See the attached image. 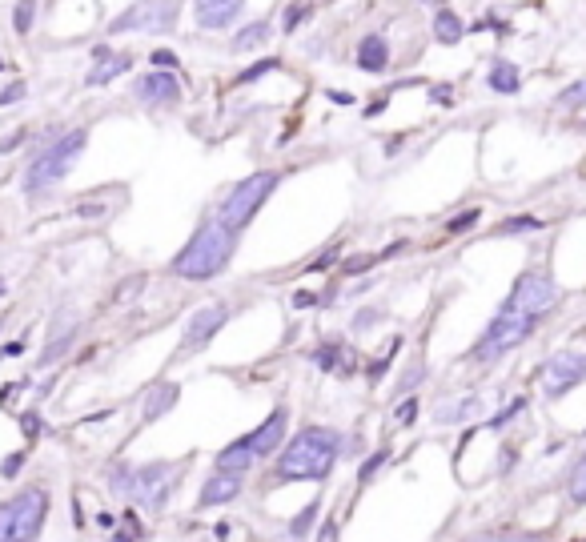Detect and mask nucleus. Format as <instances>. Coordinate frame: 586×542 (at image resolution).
Wrapping results in <instances>:
<instances>
[{
    "instance_id": "f257e3e1",
    "label": "nucleus",
    "mask_w": 586,
    "mask_h": 542,
    "mask_svg": "<svg viewBox=\"0 0 586 542\" xmlns=\"http://www.w3.org/2000/svg\"><path fill=\"white\" fill-rule=\"evenodd\" d=\"M342 458V434L334 426H306L293 434L273 462L277 482H322Z\"/></svg>"
},
{
    "instance_id": "f03ea898",
    "label": "nucleus",
    "mask_w": 586,
    "mask_h": 542,
    "mask_svg": "<svg viewBox=\"0 0 586 542\" xmlns=\"http://www.w3.org/2000/svg\"><path fill=\"white\" fill-rule=\"evenodd\" d=\"M189 462H193V454H189V458H177V462L157 458V462H141V466L117 462V466L109 470V490H113L117 498L133 502V506L161 510V506L169 502V494L177 490V478H181V470H185Z\"/></svg>"
},
{
    "instance_id": "7ed1b4c3",
    "label": "nucleus",
    "mask_w": 586,
    "mask_h": 542,
    "mask_svg": "<svg viewBox=\"0 0 586 542\" xmlns=\"http://www.w3.org/2000/svg\"><path fill=\"white\" fill-rule=\"evenodd\" d=\"M237 249V233L221 221H205L197 225V233L177 249V257L169 261V269L185 282H209L217 274H225Z\"/></svg>"
},
{
    "instance_id": "20e7f679",
    "label": "nucleus",
    "mask_w": 586,
    "mask_h": 542,
    "mask_svg": "<svg viewBox=\"0 0 586 542\" xmlns=\"http://www.w3.org/2000/svg\"><path fill=\"white\" fill-rule=\"evenodd\" d=\"M85 145H89V129H69V133H61V137H53V141L29 161V169H25V197L37 201V197H45L49 189H57V185L77 169Z\"/></svg>"
},
{
    "instance_id": "39448f33",
    "label": "nucleus",
    "mask_w": 586,
    "mask_h": 542,
    "mask_svg": "<svg viewBox=\"0 0 586 542\" xmlns=\"http://www.w3.org/2000/svg\"><path fill=\"white\" fill-rule=\"evenodd\" d=\"M53 498L45 486H25L0 502V542H37L49 522Z\"/></svg>"
},
{
    "instance_id": "423d86ee",
    "label": "nucleus",
    "mask_w": 586,
    "mask_h": 542,
    "mask_svg": "<svg viewBox=\"0 0 586 542\" xmlns=\"http://www.w3.org/2000/svg\"><path fill=\"white\" fill-rule=\"evenodd\" d=\"M534 326H538V314H530V310H522V306H514L510 298L502 302V310L494 314V322L486 326V334L478 338V346L470 350V358L474 362H498L502 354H510L514 346H522L530 334H534Z\"/></svg>"
},
{
    "instance_id": "0eeeda50",
    "label": "nucleus",
    "mask_w": 586,
    "mask_h": 542,
    "mask_svg": "<svg viewBox=\"0 0 586 542\" xmlns=\"http://www.w3.org/2000/svg\"><path fill=\"white\" fill-rule=\"evenodd\" d=\"M277 173L273 169H257V173H249L245 181H237L233 185V193L221 201V209H217V221L221 225H229L233 233H241L253 217H257V209L269 201V193L277 189Z\"/></svg>"
},
{
    "instance_id": "6e6552de",
    "label": "nucleus",
    "mask_w": 586,
    "mask_h": 542,
    "mask_svg": "<svg viewBox=\"0 0 586 542\" xmlns=\"http://www.w3.org/2000/svg\"><path fill=\"white\" fill-rule=\"evenodd\" d=\"M177 25V0H137L133 9H125L121 17H113L109 33H173Z\"/></svg>"
},
{
    "instance_id": "1a4fd4ad",
    "label": "nucleus",
    "mask_w": 586,
    "mask_h": 542,
    "mask_svg": "<svg viewBox=\"0 0 586 542\" xmlns=\"http://www.w3.org/2000/svg\"><path fill=\"white\" fill-rule=\"evenodd\" d=\"M582 378H586V354H578V350H562V354H554L542 366V390H546V398H562Z\"/></svg>"
},
{
    "instance_id": "9d476101",
    "label": "nucleus",
    "mask_w": 586,
    "mask_h": 542,
    "mask_svg": "<svg viewBox=\"0 0 586 542\" xmlns=\"http://www.w3.org/2000/svg\"><path fill=\"white\" fill-rule=\"evenodd\" d=\"M225 322H229V306H221V302H213V306H201L189 322H185V334H181V354H197V350H205L221 330H225Z\"/></svg>"
},
{
    "instance_id": "9b49d317",
    "label": "nucleus",
    "mask_w": 586,
    "mask_h": 542,
    "mask_svg": "<svg viewBox=\"0 0 586 542\" xmlns=\"http://www.w3.org/2000/svg\"><path fill=\"white\" fill-rule=\"evenodd\" d=\"M133 97L141 105H177L181 101V81L165 69H149L145 77L133 81Z\"/></svg>"
},
{
    "instance_id": "f8f14e48",
    "label": "nucleus",
    "mask_w": 586,
    "mask_h": 542,
    "mask_svg": "<svg viewBox=\"0 0 586 542\" xmlns=\"http://www.w3.org/2000/svg\"><path fill=\"white\" fill-rule=\"evenodd\" d=\"M241 13H245V0H193V17L209 33H221V29L237 25Z\"/></svg>"
},
{
    "instance_id": "ddd939ff",
    "label": "nucleus",
    "mask_w": 586,
    "mask_h": 542,
    "mask_svg": "<svg viewBox=\"0 0 586 542\" xmlns=\"http://www.w3.org/2000/svg\"><path fill=\"white\" fill-rule=\"evenodd\" d=\"M77 334H81V322H77V314H73V310L57 314V318H53V330H49V342H45V354H41V366H57V362H61V358L73 350Z\"/></svg>"
},
{
    "instance_id": "4468645a",
    "label": "nucleus",
    "mask_w": 586,
    "mask_h": 542,
    "mask_svg": "<svg viewBox=\"0 0 586 542\" xmlns=\"http://www.w3.org/2000/svg\"><path fill=\"white\" fill-rule=\"evenodd\" d=\"M285 426H289V410L277 406V410H273L253 434H245L249 446H253V454H257V458H273V454L285 446Z\"/></svg>"
},
{
    "instance_id": "2eb2a0df",
    "label": "nucleus",
    "mask_w": 586,
    "mask_h": 542,
    "mask_svg": "<svg viewBox=\"0 0 586 542\" xmlns=\"http://www.w3.org/2000/svg\"><path fill=\"white\" fill-rule=\"evenodd\" d=\"M354 61H358V69H362V73H370V77H382V73L390 69V41H386L382 33H366V37L358 41V53H354Z\"/></svg>"
},
{
    "instance_id": "dca6fc26",
    "label": "nucleus",
    "mask_w": 586,
    "mask_h": 542,
    "mask_svg": "<svg viewBox=\"0 0 586 542\" xmlns=\"http://www.w3.org/2000/svg\"><path fill=\"white\" fill-rule=\"evenodd\" d=\"M241 478L245 474H229V470H217L213 478H205L201 486V506H225L241 494Z\"/></svg>"
},
{
    "instance_id": "f3484780",
    "label": "nucleus",
    "mask_w": 586,
    "mask_h": 542,
    "mask_svg": "<svg viewBox=\"0 0 586 542\" xmlns=\"http://www.w3.org/2000/svg\"><path fill=\"white\" fill-rule=\"evenodd\" d=\"M129 69H133V57H129V53H109V57L93 61V69L85 73V85H89V89L113 85V81H117V77H125Z\"/></svg>"
},
{
    "instance_id": "a211bd4d",
    "label": "nucleus",
    "mask_w": 586,
    "mask_h": 542,
    "mask_svg": "<svg viewBox=\"0 0 586 542\" xmlns=\"http://www.w3.org/2000/svg\"><path fill=\"white\" fill-rule=\"evenodd\" d=\"M177 398H181V386H177V382H161V386H153V390L145 394V410H141V418H145V422L165 418V414L177 406Z\"/></svg>"
},
{
    "instance_id": "6ab92c4d",
    "label": "nucleus",
    "mask_w": 586,
    "mask_h": 542,
    "mask_svg": "<svg viewBox=\"0 0 586 542\" xmlns=\"http://www.w3.org/2000/svg\"><path fill=\"white\" fill-rule=\"evenodd\" d=\"M253 462H257V454H253L249 438H237V442H229V446H225V450L213 458V466H217V470H229V474H245Z\"/></svg>"
},
{
    "instance_id": "aec40b11",
    "label": "nucleus",
    "mask_w": 586,
    "mask_h": 542,
    "mask_svg": "<svg viewBox=\"0 0 586 542\" xmlns=\"http://www.w3.org/2000/svg\"><path fill=\"white\" fill-rule=\"evenodd\" d=\"M474 414H482V398H478V394L458 398V402H442V406L434 410V422H438V426H454V422H466V418H474Z\"/></svg>"
},
{
    "instance_id": "412c9836",
    "label": "nucleus",
    "mask_w": 586,
    "mask_h": 542,
    "mask_svg": "<svg viewBox=\"0 0 586 542\" xmlns=\"http://www.w3.org/2000/svg\"><path fill=\"white\" fill-rule=\"evenodd\" d=\"M486 85H490L494 93H502V97L518 93V85H522V77H518V65H510V61H494V65H490V77H486Z\"/></svg>"
},
{
    "instance_id": "4be33fe9",
    "label": "nucleus",
    "mask_w": 586,
    "mask_h": 542,
    "mask_svg": "<svg viewBox=\"0 0 586 542\" xmlns=\"http://www.w3.org/2000/svg\"><path fill=\"white\" fill-rule=\"evenodd\" d=\"M269 37H273V33H269V21H253V25H245V29L233 37V53H253V49H261Z\"/></svg>"
},
{
    "instance_id": "5701e85b",
    "label": "nucleus",
    "mask_w": 586,
    "mask_h": 542,
    "mask_svg": "<svg viewBox=\"0 0 586 542\" xmlns=\"http://www.w3.org/2000/svg\"><path fill=\"white\" fill-rule=\"evenodd\" d=\"M462 21H458V13H450V9H442L438 17H434V41L438 45H458L462 41Z\"/></svg>"
},
{
    "instance_id": "b1692460",
    "label": "nucleus",
    "mask_w": 586,
    "mask_h": 542,
    "mask_svg": "<svg viewBox=\"0 0 586 542\" xmlns=\"http://www.w3.org/2000/svg\"><path fill=\"white\" fill-rule=\"evenodd\" d=\"M37 25V0H17V9H13V33L17 37H29Z\"/></svg>"
},
{
    "instance_id": "393cba45",
    "label": "nucleus",
    "mask_w": 586,
    "mask_h": 542,
    "mask_svg": "<svg viewBox=\"0 0 586 542\" xmlns=\"http://www.w3.org/2000/svg\"><path fill=\"white\" fill-rule=\"evenodd\" d=\"M318 514H322V498H314V502H310V506L298 514V518L289 522V534H293V538H306V530L318 522Z\"/></svg>"
},
{
    "instance_id": "a878e982",
    "label": "nucleus",
    "mask_w": 586,
    "mask_h": 542,
    "mask_svg": "<svg viewBox=\"0 0 586 542\" xmlns=\"http://www.w3.org/2000/svg\"><path fill=\"white\" fill-rule=\"evenodd\" d=\"M382 261H386L382 253H358V257H346L342 269H346L350 278H358V274H366V269H374V265H382Z\"/></svg>"
},
{
    "instance_id": "bb28decb",
    "label": "nucleus",
    "mask_w": 586,
    "mask_h": 542,
    "mask_svg": "<svg viewBox=\"0 0 586 542\" xmlns=\"http://www.w3.org/2000/svg\"><path fill=\"white\" fill-rule=\"evenodd\" d=\"M310 13H314V0H298V5H293V9L281 17V33H293V29H298Z\"/></svg>"
},
{
    "instance_id": "cd10ccee",
    "label": "nucleus",
    "mask_w": 586,
    "mask_h": 542,
    "mask_svg": "<svg viewBox=\"0 0 586 542\" xmlns=\"http://www.w3.org/2000/svg\"><path fill=\"white\" fill-rule=\"evenodd\" d=\"M422 378H426V362L418 358V362H410V370H406V374L398 378V394H414Z\"/></svg>"
},
{
    "instance_id": "c85d7f7f",
    "label": "nucleus",
    "mask_w": 586,
    "mask_h": 542,
    "mask_svg": "<svg viewBox=\"0 0 586 542\" xmlns=\"http://www.w3.org/2000/svg\"><path fill=\"white\" fill-rule=\"evenodd\" d=\"M566 490H570L574 502H586V454H582L578 466L570 470V486H566Z\"/></svg>"
},
{
    "instance_id": "c756f323",
    "label": "nucleus",
    "mask_w": 586,
    "mask_h": 542,
    "mask_svg": "<svg viewBox=\"0 0 586 542\" xmlns=\"http://www.w3.org/2000/svg\"><path fill=\"white\" fill-rule=\"evenodd\" d=\"M386 462H390V450H386V446H382V450H378V454H370V458H366V462H362V470H358V482H362V486H366V482H370V478H374V474H378V470H382V466H386Z\"/></svg>"
},
{
    "instance_id": "7c9ffc66",
    "label": "nucleus",
    "mask_w": 586,
    "mask_h": 542,
    "mask_svg": "<svg viewBox=\"0 0 586 542\" xmlns=\"http://www.w3.org/2000/svg\"><path fill=\"white\" fill-rule=\"evenodd\" d=\"M558 105H562V109H582V105H586V81H574L570 89H562Z\"/></svg>"
},
{
    "instance_id": "2f4dec72",
    "label": "nucleus",
    "mask_w": 586,
    "mask_h": 542,
    "mask_svg": "<svg viewBox=\"0 0 586 542\" xmlns=\"http://www.w3.org/2000/svg\"><path fill=\"white\" fill-rule=\"evenodd\" d=\"M113 542H141V522H137V514L133 510H125V526L117 530V538Z\"/></svg>"
},
{
    "instance_id": "473e14b6",
    "label": "nucleus",
    "mask_w": 586,
    "mask_h": 542,
    "mask_svg": "<svg viewBox=\"0 0 586 542\" xmlns=\"http://www.w3.org/2000/svg\"><path fill=\"white\" fill-rule=\"evenodd\" d=\"M273 69H281V61H273V57H269V61H257L253 69H245V73H237V81H241V85H249V81H257V77H265V73H273Z\"/></svg>"
},
{
    "instance_id": "72a5a7b5",
    "label": "nucleus",
    "mask_w": 586,
    "mask_h": 542,
    "mask_svg": "<svg viewBox=\"0 0 586 542\" xmlns=\"http://www.w3.org/2000/svg\"><path fill=\"white\" fill-rule=\"evenodd\" d=\"M534 229H542V221H534V217H510V221H502L498 233H534Z\"/></svg>"
},
{
    "instance_id": "f704fd0d",
    "label": "nucleus",
    "mask_w": 586,
    "mask_h": 542,
    "mask_svg": "<svg viewBox=\"0 0 586 542\" xmlns=\"http://www.w3.org/2000/svg\"><path fill=\"white\" fill-rule=\"evenodd\" d=\"M378 318H382V310H374V306L358 310V314H354V334H366V330H374V326H378Z\"/></svg>"
},
{
    "instance_id": "c9c22d12",
    "label": "nucleus",
    "mask_w": 586,
    "mask_h": 542,
    "mask_svg": "<svg viewBox=\"0 0 586 542\" xmlns=\"http://www.w3.org/2000/svg\"><path fill=\"white\" fill-rule=\"evenodd\" d=\"M414 418H418V398L406 394L402 406H398V414H394V422H398V426H414Z\"/></svg>"
},
{
    "instance_id": "e433bc0d",
    "label": "nucleus",
    "mask_w": 586,
    "mask_h": 542,
    "mask_svg": "<svg viewBox=\"0 0 586 542\" xmlns=\"http://www.w3.org/2000/svg\"><path fill=\"white\" fill-rule=\"evenodd\" d=\"M478 217H482L478 209H466V213H458V217H450V221H446V233H466V229H470Z\"/></svg>"
},
{
    "instance_id": "4c0bfd02",
    "label": "nucleus",
    "mask_w": 586,
    "mask_h": 542,
    "mask_svg": "<svg viewBox=\"0 0 586 542\" xmlns=\"http://www.w3.org/2000/svg\"><path fill=\"white\" fill-rule=\"evenodd\" d=\"M25 93H29V85H25V81H13L9 89H0V109H9V105H17V101H21Z\"/></svg>"
},
{
    "instance_id": "58836bf2",
    "label": "nucleus",
    "mask_w": 586,
    "mask_h": 542,
    "mask_svg": "<svg viewBox=\"0 0 586 542\" xmlns=\"http://www.w3.org/2000/svg\"><path fill=\"white\" fill-rule=\"evenodd\" d=\"M149 65H153V69H165V73H173V69L181 65V61H177V53H169V49H153Z\"/></svg>"
},
{
    "instance_id": "ea45409f",
    "label": "nucleus",
    "mask_w": 586,
    "mask_h": 542,
    "mask_svg": "<svg viewBox=\"0 0 586 542\" xmlns=\"http://www.w3.org/2000/svg\"><path fill=\"white\" fill-rule=\"evenodd\" d=\"M141 286H145V278L137 274V278H129V282H121L117 286V302H133L137 294H141Z\"/></svg>"
},
{
    "instance_id": "a19ab883",
    "label": "nucleus",
    "mask_w": 586,
    "mask_h": 542,
    "mask_svg": "<svg viewBox=\"0 0 586 542\" xmlns=\"http://www.w3.org/2000/svg\"><path fill=\"white\" fill-rule=\"evenodd\" d=\"M21 430H25V438H29V446L37 442V434H41V414L37 410H29V414H21Z\"/></svg>"
},
{
    "instance_id": "79ce46f5",
    "label": "nucleus",
    "mask_w": 586,
    "mask_h": 542,
    "mask_svg": "<svg viewBox=\"0 0 586 542\" xmlns=\"http://www.w3.org/2000/svg\"><path fill=\"white\" fill-rule=\"evenodd\" d=\"M334 257H338V245H330L326 253H318V257H314L306 269H310V274H318V269H330V265H334Z\"/></svg>"
},
{
    "instance_id": "37998d69",
    "label": "nucleus",
    "mask_w": 586,
    "mask_h": 542,
    "mask_svg": "<svg viewBox=\"0 0 586 542\" xmlns=\"http://www.w3.org/2000/svg\"><path fill=\"white\" fill-rule=\"evenodd\" d=\"M25 458H29V450H21V454L5 458V466H0V474H5V478H17V474H21V466H25Z\"/></svg>"
},
{
    "instance_id": "c03bdc74",
    "label": "nucleus",
    "mask_w": 586,
    "mask_h": 542,
    "mask_svg": "<svg viewBox=\"0 0 586 542\" xmlns=\"http://www.w3.org/2000/svg\"><path fill=\"white\" fill-rule=\"evenodd\" d=\"M518 410H526V398H518V402H510V406H506V410H502L498 418H490V426H494V430H498V426H506V422H510V418H514Z\"/></svg>"
},
{
    "instance_id": "a18cd8bd",
    "label": "nucleus",
    "mask_w": 586,
    "mask_h": 542,
    "mask_svg": "<svg viewBox=\"0 0 586 542\" xmlns=\"http://www.w3.org/2000/svg\"><path fill=\"white\" fill-rule=\"evenodd\" d=\"M318 542H338V518H326V522H322Z\"/></svg>"
},
{
    "instance_id": "49530a36",
    "label": "nucleus",
    "mask_w": 586,
    "mask_h": 542,
    "mask_svg": "<svg viewBox=\"0 0 586 542\" xmlns=\"http://www.w3.org/2000/svg\"><path fill=\"white\" fill-rule=\"evenodd\" d=\"M293 306H298V310H310V306H322V298H318V294H293Z\"/></svg>"
},
{
    "instance_id": "de8ad7c7",
    "label": "nucleus",
    "mask_w": 586,
    "mask_h": 542,
    "mask_svg": "<svg viewBox=\"0 0 586 542\" xmlns=\"http://www.w3.org/2000/svg\"><path fill=\"white\" fill-rule=\"evenodd\" d=\"M25 354V342H9V346H0V358H21Z\"/></svg>"
},
{
    "instance_id": "09e8293b",
    "label": "nucleus",
    "mask_w": 586,
    "mask_h": 542,
    "mask_svg": "<svg viewBox=\"0 0 586 542\" xmlns=\"http://www.w3.org/2000/svg\"><path fill=\"white\" fill-rule=\"evenodd\" d=\"M326 97H330L334 105H354V93H342V89H330Z\"/></svg>"
},
{
    "instance_id": "8fccbe9b",
    "label": "nucleus",
    "mask_w": 586,
    "mask_h": 542,
    "mask_svg": "<svg viewBox=\"0 0 586 542\" xmlns=\"http://www.w3.org/2000/svg\"><path fill=\"white\" fill-rule=\"evenodd\" d=\"M434 101H438V105H450V101H454L450 85H438V89H434Z\"/></svg>"
},
{
    "instance_id": "3c124183",
    "label": "nucleus",
    "mask_w": 586,
    "mask_h": 542,
    "mask_svg": "<svg viewBox=\"0 0 586 542\" xmlns=\"http://www.w3.org/2000/svg\"><path fill=\"white\" fill-rule=\"evenodd\" d=\"M470 542H538V538H470Z\"/></svg>"
},
{
    "instance_id": "603ef678",
    "label": "nucleus",
    "mask_w": 586,
    "mask_h": 542,
    "mask_svg": "<svg viewBox=\"0 0 586 542\" xmlns=\"http://www.w3.org/2000/svg\"><path fill=\"white\" fill-rule=\"evenodd\" d=\"M0 298H5V278H0Z\"/></svg>"
},
{
    "instance_id": "864d4df0",
    "label": "nucleus",
    "mask_w": 586,
    "mask_h": 542,
    "mask_svg": "<svg viewBox=\"0 0 586 542\" xmlns=\"http://www.w3.org/2000/svg\"><path fill=\"white\" fill-rule=\"evenodd\" d=\"M0 69H5V61H0Z\"/></svg>"
}]
</instances>
